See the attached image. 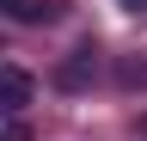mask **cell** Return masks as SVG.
I'll return each mask as SVG.
<instances>
[{
    "label": "cell",
    "instance_id": "5b68a950",
    "mask_svg": "<svg viewBox=\"0 0 147 141\" xmlns=\"http://www.w3.org/2000/svg\"><path fill=\"white\" fill-rule=\"evenodd\" d=\"M123 12H147V0H123Z\"/></svg>",
    "mask_w": 147,
    "mask_h": 141
},
{
    "label": "cell",
    "instance_id": "277c9868",
    "mask_svg": "<svg viewBox=\"0 0 147 141\" xmlns=\"http://www.w3.org/2000/svg\"><path fill=\"white\" fill-rule=\"evenodd\" d=\"M0 141H31V129H25V123H6V129H0Z\"/></svg>",
    "mask_w": 147,
    "mask_h": 141
},
{
    "label": "cell",
    "instance_id": "3957f363",
    "mask_svg": "<svg viewBox=\"0 0 147 141\" xmlns=\"http://www.w3.org/2000/svg\"><path fill=\"white\" fill-rule=\"evenodd\" d=\"M117 80L129 86V92H135V86H147V61H123V67H117Z\"/></svg>",
    "mask_w": 147,
    "mask_h": 141
},
{
    "label": "cell",
    "instance_id": "6da1fadb",
    "mask_svg": "<svg viewBox=\"0 0 147 141\" xmlns=\"http://www.w3.org/2000/svg\"><path fill=\"white\" fill-rule=\"evenodd\" d=\"M31 98H37V80L25 67H0V117H18Z\"/></svg>",
    "mask_w": 147,
    "mask_h": 141
},
{
    "label": "cell",
    "instance_id": "7a4b0ae2",
    "mask_svg": "<svg viewBox=\"0 0 147 141\" xmlns=\"http://www.w3.org/2000/svg\"><path fill=\"white\" fill-rule=\"evenodd\" d=\"M92 80V49H74V61L55 67V86H67V92H80V86Z\"/></svg>",
    "mask_w": 147,
    "mask_h": 141
},
{
    "label": "cell",
    "instance_id": "8992f818",
    "mask_svg": "<svg viewBox=\"0 0 147 141\" xmlns=\"http://www.w3.org/2000/svg\"><path fill=\"white\" fill-rule=\"evenodd\" d=\"M0 6H6V12H12V19H18V6H25V0H0Z\"/></svg>",
    "mask_w": 147,
    "mask_h": 141
}]
</instances>
